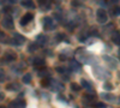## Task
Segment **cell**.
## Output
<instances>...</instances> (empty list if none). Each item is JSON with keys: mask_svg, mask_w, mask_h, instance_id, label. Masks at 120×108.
Wrapping results in <instances>:
<instances>
[{"mask_svg": "<svg viewBox=\"0 0 120 108\" xmlns=\"http://www.w3.org/2000/svg\"><path fill=\"white\" fill-rule=\"evenodd\" d=\"M43 28H45V30H54L55 24L51 17H46L43 19Z\"/></svg>", "mask_w": 120, "mask_h": 108, "instance_id": "6da1fadb", "label": "cell"}, {"mask_svg": "<svg viewBox=\"0 0 120 108\" xmlns=\"http://www.w3.org/2000/svg\"><path fill=\"white\" fill-rule=\"evenodd\" d=\"M96 16H97V21H98L100 23H106V22L108 21L107 12L105 11V10H102V8L97 10V13H96Z\"/></svg>", "mask_w": 120, "mask_h": 108, "instance_id": "7a4b0ae2", "label": "cell"}, {"mask_svg": "<svg viewBox=\"0 0 120 108\" xmlns=\"http://www.w3.org/2000/svg\"><path fill=\"white\" fill-rule=\"evenodd\" d=\"M1 24H3V26H4V28H6V29H13V26H15L12 18L10 17V16L4 17V19L1 21Z\"/></svg>", "mask_w": 120, "mask_h": 108, "instance_id": "3957f363", "label": "cell"}, {"mask_svg": "<svg viewBox=\"0 0 120 108\" xmlns=\"http://www.w3.org/2000/svg\"><path fill=\"white\" fill-rule=\"evenodd\" d=\"M16 46H22L25 42V37L23 35H19V34H15L13 36V41H12Z\"/></svg>", "mask_w": 120, "mask_h": 108, "instance_id": "277c9868", "label": "cell"}, {"mask_svg": "<svg viewBox=\"0 0 120 108\" xmlns=\"http://www.w3.org/2000/svg\"><path fill=\"white\" fill-rule=\"evenodd\" d=\"M95 101V96L93 95V93L91 94H85L84 96H83V104H91L93 102Z\"/></svg>", "mask_w": 120, "mask_h": 108, "instance_id": "5b68a950", "label": "cell"}, {"mask_svg": "<svg viewBox=\"0 0 120 108\" xmlns=\"http://www.w3.org/2000/svg\"><path fill=\"white\" fill-rule=\"evenodd\" d=\"M70 68H71L72 71H75V72H81L82 66L77 60H71L70 61Z\"/></svg>", "mask_w": 120, "mask_h": 108, "instance_id": "8992f818", "label": "cell"}, {"mask_svg": "<svg viewBox=\"0 0 120 108\" xmlns=\"http://www.w3.org/2000/svg\"><path fill=\"white\" fill-rule=\"evenodd\" d=\"M33 18H34V15L33 13H26V15H24L23 17H22V19H21V24L24 26V25H26L28 23H30L33 21Z\"/></svg>", "mask_w": 120, "mask_h": 108, "instance_id": "52a82bcc", "label": "cell"}, {"mask_svg": "<svg viewBox=\"0 0 120 108\" xmlns=\"http://www.w3.org/2000/svg\"><path fill=\"white\" fill-rule=\"evenodd\" d=\"M25 104H26L25 100L17 99V100H15V101H12L11 103H10V107H25Z\"/></svg>", "mask_w": 120, "mask_h": 108, "instance_id": "ba28073f", "label": "cell"}, {"mask_svg": "<svg viewBox=\"0 0 120 108\" xmlns=\"http://www.w3.org/2000/svg\"><path fill=\"white\" fill-rule=\"evenodd\" d=\"M77 58L79 59V60L86 63L88 59H86V54H85V52L83 51V48H78V49H77Z\"/></svg>", "mask_w": 120, "mask_h": 108, "instance_id": "9c48e42d", "label": "cell"}, {"mask_svg": "<svg viewBox=\"0 0 120 108\" xmlns=\"http://www.w3.org/2000/svg\"><path fill=\"white\" fill-rule=\"evenodd\" d=\"M38 3H40V6H41L45 11H47V10L51 8V5H52L51 0H38Z\"/></svg>", "mask_w": 120, "mask_h": 108, "instance_id": "30bf717a", "label": "cell"}, {"mask_svg": "<svg viewBox=\"0 0 120 108\" xmlns=\"http://www.w3.org/2000/svg\"><path fill=\"white\" fill-rule=\"evenodd\" d=\"M95 74H96V76H98L100 78H101V79H103V78L106 77V74H107V76H111L108 72H106L105 70H102L101 67H97V68H95Z\"/></svg>", "mask_w": 120, "mask_h": 108, "instance_id": "8fae6325", "label": "cell"}, {"mask_svg": "<svg viewBox=\"0 0 120 108\" xmlns=\"http://www.w3.org/2000/svg\"><path fill=\"white\" fill-rule=\"evenodd\" d=\"M105 61L109 65V67H112V68H115L116 67V61H115V59L111 58V56H105Z\"/></svg>", "mask_w": 120, "mask_h": 108, "instance_id": "7c38bea8", "label": "cell"}, {"mask_svg": "<svg viewBox=\"0 0 120 108\" xmlns=\"http://www.w3.org/2000/svg\"><path fill=\"white\" fill-rule=\"evenodd\" d=\"M33 64L36 66V67H43L46 65V61H45V59H41V58H35L34 59V61Z\"/></svg>", "mask_w": 120, "mask_h": 108, "instance_id": "4fadbf2b", "label": "cell"}, {"mask_svg": "<svg viewBox=\"0 0 120 108\" xmlns=\"http://www.w3.org/2000/svg\"><path fill=\"white\" fill-rule=\"evenodd\" d=\"M7 90H11V91H18L19 89H21V85H19L18 83H10L7 86H6Z\"/></svg>", "mask_w": 120, "mask_h": 108, "instance_id": "5bb4252c", "label": "cell"}, {"mask_svg": "<svg viewBox=\"0 0 120 108\" xmlns=\"http://www.w3.org/2000/svg\"><path fill=\"white\" fill-rule=\"evenodd\" d=\"M36 40H37V41H36V45L43 46V45H46V42H47V37H46L45 35H38Z\"/></svg>", "mask_w": 120, "mask_h": 108, "instance_id": "9a60e30c", "label": "cell"}, {"mask_svg": "<svg viewBox=\"0 0 120 108\" xmlns=\"http://www.w3.org/2000/svg\"><path fill=\"white\" fill-rule=\"evenodd\" d=\"M22 5L26 8H34L35 7V4L33 0H22Z\"/></svg>", "mask_w": 120, "mask_h": 108, "instance_id": "2e32d148", "label": "cell"}, {"mask_svg": "<svg viewBox=\"0 0 120 108\" xmlns=\"http://www.w3.org/2000/svg\"><path fill=\"white\" fill-rule=\"evenodd\" d=\"M82 86H83V88H85V89H86L89 93H94V90H93V85L90 84L88 81L83 79V81H82Z\"/></svg>", "mask_w": 120, "mask_h": 108, "instance_id": "e0dca14e", "label": "cell"}, {"mask_svg": "<svg viewBox=\"0 0 120 108\" xmlns=\"http://www.w3.org/2000/svg\"><path fill=\"white\" fill-rule=\"evenodd\" d=\"M17 56H16V54L15 53H6L5 54V56H4V59H5V61H12V60H15Z\"/></svg>", "mask_w": 120, "mask_h": 108, "instance_id": "ac0fdd59", "label": "cell"}, {"mask_svg": "<svg viewBox=\"0 0 120 108\" xmlns=\"http://www.w3.org/2000/svg\"><path fill=\"white\" fill-rule=\"evenodd\" d=\"M48 74H49V71L47 70V68H40V71H38V76L40 77H42V78L43 77H48Z\"/></svg>", "mask_w": 120, "mask_h": 108, "instance_id": "d6986e66", "label": "cell"}, {"mask_svg": "<svg viewBox=\"0 0 120 108\" xmlns=\"http://www.w3.org/2000/svg\"><path fill=\"white\" fill-rule=\"evenodd\" d=\"M30 82H31V74H30V73H26V74H24V76H23V83H25V84H29Z\"/></svg>", "mask_w": 120, "mask_h": 108, "instance_id": "ffe728a7", "label": "cell"}, {"mask_svg": "<svg viewBox=\"0 0 120 108\" xmlns=\"http://www.w3.org/2000/svg\"><path fill=\"white\" fill-rule=\"evenodd\" d=\"M78 38H79V41H81V42H85L86 38H88V34H86V33L79 34V35H78Z\"/></svg>", "mask_w": 120, "mask_h": 108, "instance_id": "44dd1931", "label": "cell"}, {"mask_svg": "<svg viewBox=\"0 0 120 108\" xmlns=\"http://www.w3.org/2000/svg\"><path fill=\"white\" fill-rule=\"evenodd\" d=\"M113 42L115 45H119V31H114L113 33Z\"/></svg>", "mask_w": 120, "mask_h": 108, "instance_id": "7402d4cb", "label": "cell"}, {"mask_svg": "<svg viewBox=\"0 0 120 108\" xmlns=\"http://www.w3.org/2000/svg\"><path fill=\"white\" fill-rule=\"evenodd\" d=\"M101 96L103 97L105 100H108V101H114L115 99H113V95H109V94H101Z\"/></svg>", "mask_w": 120, "mask_h": 108, "instance_id": "603a6c76", "label": "cell"}, {"mask_svg": "<svg viewBox=\"0 0 120 108\" xmlns=\"http://www.w3.org/2000/svg\"><path fill=\"white\" fill-rule=\"evenodd\" d=\"M71 89L73 91H79L81 90V85L77 84V83H71Z\"/></svg>", "mask_w": 120, "mask_h": 108, "instance_id": "cb8c5ba5", "label": "cell"}, {"mask_svg": "<svg viewBox=\"0 0 120 108\" xmlns=\"http://www.w3.org/2000/svg\"><path fill=\"white\" fill-rule=\"evenodd\" d=\"M36 48H37V45H36V43H31V45L28 47V51H29V52H35Z\"/></svg>", "mask_w": 120, "mask_h": 108, "instance_id": "d4e9b609", "label": "cell"}, {"mask_svg": "<svg viewBox=\"0 0 120 108\" xmlns=\"http://www.w3.org/2000/svg\"><path fill=\"white\" fill-rule=\"evenodd\" d=\"M51 79H49V78L48 77H43V81H42V84L43 85H49V84H51Z\"/></svg>", "mask_w": 120, "mask_h": 108, "instance_id": "484cf974", "label": "cell"}, {"mask_svg": "<svg viewBox=\"0 0 120 108\" xmlns=\"http://www.w3.org/2000/svg\"><path fill=\"white\" fill-rule=\"evenodd\" d=\"M56 71L59 72V73H61V74H65L66 72H67V70L65 67H56Z\"/></svg>", "mask_w": 120, "mask_h": 108, "instance_id": "4316f807", "label": "cell"}, {"mask_svg": "<svg viewBox=\"0 0 120 108\" xmlns=\"http://www.w3.org/2000/svg\"><path fill=\"white\" fill-rule=\"evenodd\" d=\"M103 88H105L106 90H112V89H113V85H112L111 83H105Z\"/></svg>", "mask_w": 120, "mask_h": 108, "instance_id": "83f0119b", "label": "cell"}, {"mask_svg": "<svg viewBox=\"0 0 120 108\" xmlns=\"http://www.w3.org/2000/svg\"><path fill=\"white\" fill-rule=\"evenodd\" d=\"M55 38H56L58 42H60V41L63 40V38H65V35H64V34H58V35L55 36Z\"/></svg>", "mask_w": 120, "mask_h": 108, "instance_id": "f1b7e54d", "label": "cell"}, {"mask_svg": "<svg viewBox=\"0 0 120 108\" xmlns=\"http://www.w3.org/2000/svg\"><path fill=\"white\" fill-rule=\"evenodd\" d=\"M4 81H5V72L0 70V82H4Z\"/></svg>", "mask_w": 120, "mask_h": 108, "instance_id": "f546056e", "label": "cell"}, {"mask_svg": "<svg viewBox=\"0 0 120 108\" xmlns=\"http://www.w3.org/2000/svg\"><path fill=\"white\" fill-rule=\"evenodd\" d=\"M119 15V7L116 6L115 8H113V16H118Z\"/></svg>", "mask_w": 120, "mask_h": 108, "instance_id": "4dcf8cb0", "label": "cell"}, {"mask_svg": "<svg viewBox=\"0 0 120 108\" xmlns=\"http://www.w3.org/2000/svg\"><path fill=\"white\" fill-rule=\"evenodd\" d=\"M95 106H96V107H100V108H103V107H106V104H105V103H102V102H97Z\"/></svg>", "mask_w": 120, "mask_h": 108, "instance_id": "1f68e13d", "label": "cell"}, {"mask_svg": "<svg viewBox=\"0 0 120 108\" xmlns=\"http://www.w3.org/2000/svg\"><path fill=\"white\" fill-rule=\"evenodd\" d=\"M67 59V56H65V55H63V54H60V60H66Z\"/></svg>", "mask_w": 120, "mask_h": 108, "instance_id": "d6a6232c", "label": "cell"}, {"mask_svg": "<svg viewBox=\"0 0 120 108\" xmlns=\"http://www.w3.org/2000/svg\"><path fill=\"white\" fill-rule=\"evenodd\" d=\"M8 10H11V8H10V7H4V10H3V11H4L5 13H7V12H8Z\"/></svg>", "mask_w": 120, "mask_h": 108, "instance_id": "836d02e7", "label": "cell"}, {"mask_svg": "<svg viewBox=\"0 0 120 108\" xmlns=\"http://www.w3.org/2000/svg\"><path fill=\"white\" fill-rule=\"evenodd\" d=\"M4 99H5V95H4V94H0V101L4 100Z\"/></svg>", "mask_w": 120, "mask_h": 108, "instance_id": "e575fe53", "label": "cell"}, {"mask_svg": "<svg viewBox=\"0 0 120 108\" xmlns=\"http://www.w3.org/2000/svg\"><path fill=\"white\" fill-rule=\"evenodd\" d=\"M108 1H111V3H118L119 0H108Z\"/></svg>", "mask_w": 120, "mask_h": 108, "instance_id": "d590c367", "label": "cell"}, {"mask_svg": "<svg viewBox=\"0 0 120 108\" xmlns=\"http://www.w3.org/2000/svg\"><path fill=\"white\" fill-rule=\"evenodd\" d=\"M8 3H11V4H15V3H16V0H8Z\"/></svg>", "mask_w": 120, "mask_h": 108, "instance_id": "8d00e7d4", "label": "cell"}, {"mask_svg": "<svg viewBox=\"0 0 120 108\" xmlns=\"http://www.w3.org/2000/svg\"><path fill=\"white\" fill-rule=\"evenodd\" d=\"M54 1H55V3H60V0H54Z\"/></svg>", "mask_w": 120, "mask_h": 108, "instance_id": "74e56055", "label": "cell"}]
</instances>
